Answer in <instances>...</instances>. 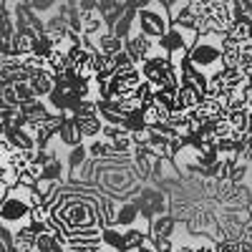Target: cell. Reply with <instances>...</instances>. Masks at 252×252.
<instances>
[{
  "instance_id": "1",
  "label": "cell",
  "mask_w": 252,
  "mask_h": 252,
  "mask_svg": "<svg viewBox=\"0 0 252 252\" xmlns=\"http://www.w3.org/2000/svg\"><path fill=\"white\" fill-rule=\"evenodd\" d=\"M53 222L66 232L71 240H101V222L96 212V199L91 197H73V194H58L51 202Z\"/></svg>"
},
{
  "instance_id": "2",
  "label": "cell",
  "mask_w": 252,
  "mask_h": 252,
  "mask_svg": "<svg viewBox=\"0 0 252 252\" xmlns=\"http://www.w3.org/2000/svg\"><path fill=\"white\" fill-rule=\"evenodd\" d=\"M224 35H199L194 48L189 51L187 63L192 66L207 83H215L224 73Z\"/></svg>"
},
{
  "instance_id": "3",
  "label": "cell",
  "mask_w": 252,
  "mask_h": 252,
  "mask_svg": "<svg viewBox=\"0 0 252 252\" xmlns=\"http://www.w3.org/2000/svg\"><path fill=\"white\" fill-rule=\"evenodd\" d=\"M31 192L33 189H28V187H18L15 192L0 197V224L15 229V232L20 227L31 224V212H33Z\"/></svg>"
},
{
  "instance_id": "4",
  "label": "cell",
  "mask_w": 252,
  "mask_h": 252,
  "mask_svg": "<svg viewBox=\"0 0 252 252\" xmlns=\"http://www.w3.org/2000/svg\"><path fill=\"white\" fill-rule=\"evenodd\" d=\"M174 20L169 13V5L161 3V0H149L141 10H136V28L152 40H159L172 31Z\"/></svg>"
},
{
  "instance_id": "5",
  "label": "cell",
  "mask_w": 252,
  "mask_h": 252,
  "mask_svg": "<svg viewBox=\"0 0 252 252\" xmlns=\"http://www.w3.org/2000/svg\"><path fill=\"white\" fill-rule=\"evenodd\" d=\"M139 209V215L144 220V224H152L154 220L169 215V197H166L159 187H152V184H144L139 189V194L131 199Z\"/></svg>"
},
{
  "instance_id": "6",
  "label": "cell",
  "mask_w": 252,
  "mask_h": 252,
  "mask_svg": "<svg viewBox=\"0 0 252 252\" xmlns=\"http://www.w3.org/2000/svg\"><path fill=\"white\" fill-rule=\"evenodd\" d=\"M232 26H235V15H232L229 3H224V0H209L207 15L199 20L197 33L199 35H227Z\"/></svg>"
},
{
  "instance_id": "7",
  "label": "cell",
  "mask_w": 252,
  "mask_h": 252,
  "mask_svg": "<svg viewBox=\"0 0 252 252\" xmlns=\"http://www.w3.org/2000/svg\"><path fill=\"white\" fill-rule=\"evenodd\" d=\"M126 56H129L136 66H141L144 61H149L154 53H159V43L152 38H146L139 28H134V33L129 35V40H126V46H124Z\"/></svg>"
},
{
  "instance_id": "8",
  "label": "cell",
  "mask_w": 252,
  "mask_h": 252,
  "mask_svg": "<svg viewBox=\"0 0 252 252\" xmlns=\"http://www.w3.org/2000/svg\"><path fill=\"white\" fill-rule=\"evenodd\" d=\"M220 94L235 96V94H250L252 91V76L242 68H224V73L215 81Z\"/></svg>"
},
{
  "instance_id": "9",
  "label": "cell",
  "mask_w": 252,
  "mask_h": 252,
  "mask_svg": "<svg viewBox=\"0 0 252 252\" xmlns=\"http://www.w3.org/2000/svg\"><path fill=\"white\" fill-rule=\"evenodd\" d=\"M204 98H207V94H204V89L197 86V83H182L179 91H177V106H174V111L194 114L204 103Z\"/></svg>"
},
{
  "instance_id": "10",
  "label": "cell",
  "mask_w": 252,
  "mask_h": 252,
  "mask_svg": "<svg viewBox=\"0 0 252 252\" xmlns=\"http://www.w3.org/2000/svg\"><path fill=\"white\" fill-rule=\"evenodd\" d=\"M98 182L106 187L109 192H129L136 182V177H134V172H121L119 166H111V169L103 166L98 172Z\"/></svg>"
},
{
  "instance_id": "11",
  "label": "cell",
  "mask_w": 252,
  "mask_h": 252,
  "mask_svg": "<svg viewBox=\"0 0 252 252\" xmlns=\"http://www.w3.org/2000/svg\"><path fill=\"white\" fill-rule=\"evenodd\" d=\"M179 229H182L179 220L169 212V215H164V217H159V220H154L149 224V237L152 240H174L177 242Z\"/></svg>"
},
{
  "instance_id": "12",
  "label": "cell",
  "mask_w": 252,
  "mask_h": 252,
  "mask_svg": "<svg viewBox=\"0 0 252 252\" xmlns=\"http://www.w3.org/2000/svg\"><path fill=\"white\" fill-rule=\"evenodd\" d=\"M56 86H58V81H56V73L51 68L38 71V73L31 76V89H33L35 98H40V101H48L51 94L56 91Z\"/></svg>"
},
{
  "instance_id": "13",
  "label": "cell",
  "mask_w": 252,
  "mask_h": 252,
  "mask_svg": "<svg viewBox=\"0 0 252 252\" xmlns=\"http://www.w3.org/2000/svg\"><path fill=\"white\" fill-rule=\"evenodd\" d=\"M139 220H141L139 209H136V204L129 199V202H121V204H119V212H116V224H114V227H119L121 232H126V229L141 227V224H139Z\"/></svg>"
},
{
  "instance_id": "14",
  "label": "cell",
  "mask_w": 252,
  "mask_h": 252,
  "mask_svg": "<svg viewBox=\"0 0 252 252\" xmlns=\"http://www.w3.org/2000/svg\"><path fill=\"white\" fill-rule=\"evenodd\" d=\"M58 141L63 144V149H66V152L68 149H76V146H81V144H86V139H83L76 119H66V121H63V129L58 134Z\"/></svg>"
},
{
  "instance_id": "15",
  "label": "cell",
  "mask_w": 252,
  "mask_h": 252,
  "mask_svg": "<svg viewBox=\"0 0 252 252\" xmlns=\"http://www.w3.org/2000/svg\"><path fill=\"white\" fill-rule=\"evenodd\" d=\"M169 119H172V111L166 106H161V103H157V101H152L149 106L144 109V124L149 126V129H161V126L169 124Z\"/></svg>"
},
{
  "instance_id": "16",
  "label": "cell",
  "mask_w": 252,
  "mask_h": 252,
  "mask_svg": "<svg viewBox=\"0 0 252 252\" xmlns=\"http://www.w3.org/2000/svg\"><path fill=\"white\" fill-rule=\"evenodd\" d=\"M38 35L40 33H35V31H31V28H20L18 33H15V56L18 58H28V56H33L35 53V40H38Z\"/></svg>"
},
{
  "instance_id": "17",
  "label": "cell",
  "mask_w": 252,
  "mask_h": 252,
  "mask_svg": "<svg viewBox=\"0 0 252 252\" xmlns=\"http://www.w3.org/2000/svg\"><path fill=\"white\" fill-rule=\"evenodd\" d=\"M76 124H78V129H81V134H83V139H86V141L101 139L103 136V126H106V124L101 121V116H78Z\"/></svg>"
},
{
  "instance_id": "18",
  "label": "cell",
  "mask_w": 252,
  "mask_h": 252,
  "mask_svg": "<svg viewBox=\"0 0 252 252\" xmlns=\"http://www.w3.org/2000/svg\"><path fill=\"white\" fill-rule=\"evenodd\" d=\"M3 139L13 144V149H15V152H33V149H38V146H35V139H33L26 129L3 131Z\"/></svg>"
},
{
  "instance_id": "19",
  "label": "cell",
  "mask_w": 252,
  "mask_h": 252,
  "mask_svg": "<svg viewBox=\"0 0 252 252\" xmlns=\"http://www.w3.org/2000/svg\"><path fill=\"white\" fill-rule=\"evenodd\" d=\"M101 245L106 247L109 252H129V247H126V237L119 227H106L101 232Z\"/></svg>"
},
{
  "instance_id": "20",
  "label": "cell",
  "mask_w": 252,
  "mask_h": 252,
  "mask_svg": "<svg viewBox=\"0 0 252 252\" xmlns=\"http://www.w3.org/2000/svg\"><path fill=\"white\" fill-rule=\"evenodd\" d=\"M66 164H68V172H71V177L76 174V169H81L86 161H91V157H89V141L86 144H81V146H76V149H68L66 154Z\"/></svg>"
},
{
  "instance_id": "21",
  "label": "cell",
  "mask_w": 252,
  "mask_h": 252,
  "mask_svg": "<svg viewBox=\"0 0 252 252\" xmlns=\"http://www.w3.org/2000/svg\"><path fill=\"white\" fill-rule=\"evenodd\" d=\"M96 46H98V53H103V56H119V53H124V40H119L114 33H103L101 38H96Z\"/></svg>"
},
{
  "instance_id": "22",
  "label": "cell",
  "mask_w": 252,
  "mask_h": 252,
  "mask_svg": "<svg viewBox=\"0 0 252 252\" xmlns=\"http://www.w3.org/2000/svg\"><path fill=\"white\" fill-rule=\"evenodd\" d=\"M35 245H38V235L28 227H20L15 232V250L18 252H35Z\"/></svg>"
},
{
  "instance_id": "23",
  "label": "cell",
  "mask_w": 252,
  "mask_h": 252,
  "mask_svg": "<svg viewBox=\"0 0 252 252\" xmlns=\"http://www.w3.org/2000/svg\"><path fill=\"white\" fill-rule=\"evenodd\" d=\"M114 152H111V144L106 141V139H96V141H89V157H91V161H101V159H106V157H111Z\"/></svg>"
},
{
  "instance_id": "24",
  "label": "cell",
  "mask_w": 252,
  "mask_h": 252,
  "mask_svg": "<svg viewBox=\"0 0 252 252\" xmlns=\"http://www.w3.org/2000/svg\"><path fill=\"white\" fill-rule=\"evenodd\" d=\"M124 129L129 131V134H139L144 129H149V126L144 124V111H136V114H129L124 119Z\"/></svg>"
},
{
  "instance_id": "25",
  "label": "cell",
  "mask_w": 252,
  "mask_h": 252,
  "mask_svg": "<svg viewBox=\"0 0 252 252\" xmlns=\"http://www.w3.org/2000/svg\"><path fill=\"white\" fill-rule=\"evenodd\" d=\"M0 106H8V109H20V98L15 86H0Z\"/></svg>"
},
{
  "instance_id": "26",
  "label": "cell",
  "mask_w": 252,
  "mask_h": 252,
  "mask_svg": "<svg viewBox=\"0 0 252 252\" xmlns=\"http://www.w3.org/2000/svg\"><path fill=\"white\" fill-rule=\"evenodd\" d=\"M242 250H245L242 240H229V237L217 240V252H242Z\"/></svg>"
},
{
  "instance_id": "27",
  "label": "cell",
  "mask_w": 252,
  "mask_h": 252,
  "mask_svg": "<svg viewBox=\"0 0 252 252\" xmlns=\"http://www.w3.org/2000/svg\"><path fill=\"white\" fill-rule=\"evenodd\" d=\"M15 91H18V98H20V106L35 98V94H33V89H31V83H15Z\"/></svg>"
},
{
  "instance_id": "28",
  "label": "cell",
  "mask_w": 252,
  "mask_h": 252,
  "mask_svg": "<svg viewBox=\"0 0 252 252\" xmlns=\"http://www.w3.org/2000/svg\"><path fill=\"white\" fill-rule=\"evenodd\" d=\"M240 68L247 71L252 76V43H245L242 46V61H240Z\"/></svg>"
},
{
  "instance_id": "29",
  "label": "cell",
  "mask_w": 252,
  "mask_h": 252,
  "mask_svg": "<svg viewBox=\"0 0 252 252\" xmlns=\"http://www.w3.org/2000/svg\"><path fill=\"white\" fill-rule=\"evenodd\" d=\"M174 252H194V242H192V235H189V240H179L177 242V247H174Z\"/></svg>"
},
{
  "instance_id": "30",
  "label": "cell",
  "mask_w": 252,
  "mask_h": 252,
  "mask_svg": "<svg viewBox=\"0 0 252 252\" xmlns=\"http://www.w3.org/2000/svg\"><path fill=\"white\" fill-rule=\"evenodd\" d=\"M139 252H159V250L154 247V242H152V237H149V240H146V242L141 245V250H139Z\"/></svg>"
},
{
  "instance_id": "31",
  "label": "cell",
  "mask_w": 252,
  "mask_h": 252,
  "mask_svg": "<svg viewBox=\"0 0 252 252\" xmlns=\"http://www.w3.org/2000/svg\"><path fill=\"white\" fill-rule=\"evenodd\" d=\"M247 103H250V111H252V91L247 94Z\"/></svg>"
},
{
  "instance_id": "32",
  "label": "cell",
  "mask_w": 252,
  "mask_h": 252,
  "mask_svg": "<svg viewBox=\"0 0 252 252\" xmlns=\"http://www.w3.org/2000/svg\"><path fill=\"white\" fill-rule=\"evenodd\" d=\"M8 252H18V250H15V247H13V250H8Z\"/></svg>"
},
{
  "instance_id": "33",
  "label": "cell",
  "mask_w": 252,
  "mask_h": 252,
  "mask_svg": "<svg viewBox=\"0 0 252 252\" xmlns=\"http://www.w3.org/2000/svg\"><path fill=\"white\" fill-rule=\"evenodd\" d=\"M250 43H252V38H250Z\"/></svg>"
}]
</instances>
